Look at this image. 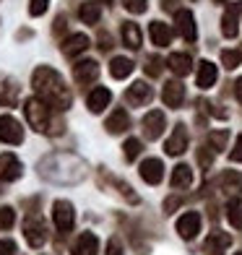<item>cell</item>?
I'll list each match as a JSON object with an SVG mask.
<instances>
[{
	"label": "cell",
	"mask_w": 242,
	"mask_h": 255,
	"mask_svg": "<svg viewBox=\"0 0 242 255\" xmlns=\"http://www.w3.org/2000/svg\"><path fill=\"white\" fill-rule=\"evenodd\" d=\"M229 245H232V237L227 235V232H219V229H214L209 237H206V253L209 255H224L227 250H229Z\"/></svg>",
	"instance_id": "6"
},
{
	"label": "cell",
	"mask_w": 242,
	"mask_h": 255,
	"mask_svg": "<svg viewBox=\"0 0 242 255\" xmlns=\"http://www.w3.org/2000/svg\"><path fill=\"white\" fill-rule=\"evenodd\" d=\"M141 177L148 182V185H159L161 177H164V164L159 159H146L141 164Z\"/></svg>",
	"instance_id": "13"
},
{
	"label": "cell",
	"mask_w": 242,
	"mask_h": 255,
	"mask_svg": "<svg viewBox=\"0 0 242 255\" xmlns=\"http://www.w3.org/2000/svg\"><path fill=\"white\" fill-rule=\"evenodd\" d=\"M122 5L130 10V13H143L146 5H148V0H122Z\"/></svg>",
	"instance_id": "35"
},
{
	"label": "cell",
	"mask_w": 242,
	"mask_h": 255,
	"mask_svg": "<svg viewBox=\"0 0 242 255\" xmlns=\"http://www.w3.org/2000/svg\"><path fill=\"white\" fill-rule=\"evenodd\" d=\"M52 219H55V227L63 232H71L73 229V206L68 203V201H55V206H52Z\"/></svg>",
	"instance_id": "3"
},
{
	"label": "cell",
	"mask_w": 242,
	"mask_h": 255,
	"mask_svg": "<svg viewBox=\"0 0 242 255\" xmlns=\"http://www.w3.org/2000/svg\"><path fill=\"white\" fill-rule=\"evenodd\" d=\"M16 86L13 84H5L3 89H0V104H5V107H13L16 104Z\"/></svg>",
	"instance_id": "31"
},
{
	"label": "cell",
	"mask_w": 242,
	"mask_h": 255,
	"mask_svg": "<svg viewBox=\"0 0 242 255\" xmlns=\"http://www.w3.org/2000/svg\"><path fill=\"white\" fill-rule=\"evenodd\" d=\"M177 232H180V237H185V240H193L195 235L201 232V216L195 214V211H188V214H182L177 219Z\"/></svg>",
	"instance_id": "7"
},
{
	"label": "cell",
	"mask_w": 242,
	"mask_h": 255,
	"mask_svg": "<svg viewBox=\"0 0 242 255\" xmlns=\"http://www.w3.org/2000/svg\"><path fill=\"white\" fill-rule=\"evenodd\" d=\"M180 206V198H169L167 203H164V208H167V214H172V208H177Z\"/></svg>",
	"instance_id": "43"
},
{
	"label": "cell",
	"mask_w": 242,
	"mask_h": 255,
	"mask_svg": "<svg viewBox=\"0 0 242 255\" xmlns=\"http://www.w3.org/2000/svg\"><path fill=\"white\" fill-rule=\"evenodd\" d=\"M107 255H122V253H120V245H118V240H112V242H110Z\"/></svg>",
	"instance_id": "42"
},
{
	"label": "cell",
	"mask_w": 242,
	"mask_h": 255,
	"mask_svg": "<svg viewBox=\"0 0 242 255\" xmlns=\"http://www.w3.org/2000/svg\"><path fill=\"white\" fill-rule=\"evenodd\" d=\"M47 3H50V0H31L29 13H31V16H42L44 10H47Z\"/></svg>",
	"instance_id": "36"
},
{
	"label": "cell",
	"mask_w": 242,
	"mask_h": 255,
	"mask_svg": "<svg viewBox=\"0 0 242 255\" xmlns=\"http://www.w3.org/2000/svg\"><path fill=\"white\" fill-rule=\"evenodd\" d=\"M216 3H224V0H216Z\"/></svg>",
	"instance_id": "45"
},
{
	"label": "cell",
	"mask_w": 242,
	"mask_h": 255,
	"mask_svg": "<svg viewBox=\"0 0 242 255\" xmlns=\"http://www.w3.org/2000/svg\"><path fill=\"white\" fill-rule=\"evenodd\" d=\"M122 148H125V159H128V161H133L138 154H141V141H138V138H128Z\"/></svg>",
	"instance_id": "33"
},
{
	"label": "cell",
	"mask_w": 242,
	"mask_h": 255,
	"mask_svg": "<svg viewBox=\"0 0 242 255\" xmlns=\"http://www.w3.org/2000/svg\"><path fill=\"white\" fill-rule=\"evenodd\" d=\"M219 185H222V190H227V193H240L242 190V175H240V172H235V169H229V172H224V175H222Z\"/></svg>",
	"instance_id": "24"
},
{
	"label": "cell",
	"mask_w": 242,
	"mask_h": 255,
	"mask_svg": "<svg viewBox=\"0 0 242 255\" xmlns=\"http://www.w3.org/2000/svg\"><path fill=\"white\" fill-rule=\"evenodd\" d=\"M227 219H229V224L232 227H242V201L235 198V201H229L227 203Z\"/></svg>",
	"instance_id": "29"
},
{
	"label": "cell",
	"mask_w": 242,
	"mask_h": 255,
	"mask_svg": "<svg viewBox=\"0 0 242 255\" xmlns=\"http://www.w3.org/2000/svg\"><path fill=\"white\" fill-rule=\"evenodd\" d=\"M175 21H177V31L180 37L185 42H195V37H198V31H195V18L190 10H177L175 13Z\"/></svg>",
	"instance_id": "8"
},
{
	"label": "cell",
	"mask_w": 242,
	"mask_h": 255,
	"mask_svg": "<svg viewBox=\"0 0 242 255\" xmlns=\"http://www.w3.org/2000/svg\"><path fill=\"white\" fill-rule=\"evenodd\" d=\"M21 177V164L13 154H0V180L13 182Z\"/></svg>",
	"instance_id": "10"
},
{
	"label": "cell",
	"mask_w": 242,
	"mask_h": 255,
	"mask_svg": "<svg viewBox=\"0 0 242 255\" xmlns=\"http://www.w3.org/2000/svg\"><path fill=\"white\" fill-rule=\"evenodd\" d=\"M24 112H26V120L31 123L34 130H39V133L50 130V128H47V123H50V112H47V107H44V102H39V99H29V102L24 104Z\"/></svg>",
	"instance_id": "2"
},
{
	"label": "cell",
	"mask_w": 242,
	"mask_h": 255,
	"mask_svg": "<svg viewBox=\"0 0 242 255\" xmlns=\"http://www.w3.org/2000/svg\"><path fill=\"white\" fill-rule=\"evenodd\" d=\"M89 47V37L86 34H71L65 42H63V55L65 57H76V55H81Z\"/></svg>",
	"instance_id": "17"
},
{
	"label": "cell",
	"mask_w": 242,
	"mask_h": 255,
	"mask_svg": "<svg viewBox=\"0 0 242 255\" xmlns=\"http://www.w3.org/2000/svg\"><path fill=\"white\" fill-rule=\"evenodd\" d=\"M16 222V214H13V208H0V229H10Z\"/></svg>",
	"instance_id": "34"
},
{
	"label": "cell",
	"mask_w": 242,
	"mask_h": 255,
	"mask_svg": "<svg viewBox=\"0 0 242 255\" xmlns=\"http://www.w3.org/2000/svg\"><path fill=\"white\" fill-rule=\"evenodd\" d=\"M148 34H151V42L156 47H167L169 39H172V31L167 24H161V21H151V26H148Z\"/></svg>",
	"instance_id": "19"
},
{
	"label": "cell",
	"mask_w": 242,
	"mask_h": 255,
	"mask_svg": "<svg viewBox=\"0 0 242 255\" xmlns=\"http://www.w3.org/2000/svg\"><path fill=\"white\" fill-rule=\"evenodd\" d=\"M227 141H229V133H227V130H214V133H209V146L214 148V151H224Z\"/></svg>",
	"instance_id": "30"
},
{
	"label": "cell",
	"mask_w": 242,
	"mask_h": 255,
	"mask_svg": "<svg viewBox=\"0 0 242 255\" xmlns=\"http://www.w3.org/2000/svg\"><path fill=\"white\" fill-rule=\"evenodd\" d=\"M185 148H188V130H185V125H175V130H172V135L167 138V146H164V151L169 156H180V154H185Z\"/></svg>",
	"instance_id": "4"
},
{
	"label": "cell",
	"mask_w": 242,
	"mask_h": 255,
	"mask_svg": "<svg viewBox=\"0 0 242 255\" xmlns=\"http://www.w3.org/2000/svg\"><path fill=\"white\" fill-rule=\"evenodd\" d=\"M240 13H242V3H232L227 8V13H224V18H222V31H224V37H237V18H240Z\"/></svg>",
	"instance_id": "14"
},
{
	"label": "cell",
	"mask_w": 242,
	"mask_h": 255,
	"mask_svg": "<svg viewBox=\"0 0 242 255\" xmlns=\"http://www.w3.org/2000/svg\"><path fill=\"white\" fill-rule=\"evenodd\" d=\"M122 39H125V44H128L130 50H138L141 47V29H138L133 21L122 24Z\"/></svg>",
	"instance_id": "27"
},
{
	"label": "cell",
	"mask_w": 242,
	"mask_h": 255,
	"mask_svg": "<svg viewBox=\"0 0 242 255\" xmlns=\"http://www.w3.org/2000/svg\"><path fill=\"white\" fill-rule=\"evenodd\" d=\"M0 141H5V143H21L24 141V130H21V125L10 118V115L0 118Z\"/></svg>",
	"instance_id": "5"
},
{
	"label": "cell",
	"mask_w": 242,
	"mask_h": 255,
	"mask_svg": "<svg viewBox=\"0 0 242 255\" xmlns=\"http://www.w3.org/2000/svg\"><path fill=\"white\" fill-rule=\"evenodd\" d=\"M99 253V240L97 235H91V232H84L76 245H73V255H97Z\"/></svg>",
	"instance_id": "16"
},
{
	"label": "cell",
	"mask_w": 242,
	"mask_h": 255,
	"mask_svg": "<svg viewBox=\"0 0 242 255\" xmlns=\"http://www.w3.org/2000/svg\"><path fill=\"white\" fill-rule=\"evenodd\" d=\"M148 99H151V86H146L143 81H135V84L125 91V102L133 104V107H141Z\"/></svg>",
	"instance_id": "11"
},
{
	"label": "cell",
	"mask_w": 242,
	"mask_h": 255,
	"mask_svg": "<svg viewBox=\"0 0 242 255\" xmlns=\"http://www.w3.org/2000/svg\"><path fill=\"white\" fill-rule=\"evenodd\" d=\"M78 16L84 24H99V16H102V8L99 3H84L78 8Z\"/></svg>",
	"instance_id": "28"
},
{
	"label": "cell",
	"mask_w": 242,
	"mask_h": 255,
	"mask_svg": "<svg viewBox=\"0 0 242 255\" xmlns=\"http://www.w3.org/2000/svg\"><path fill=\"white\" fill-rule=\"evenodd\" d=\"M229 156H232V161H240V164H242V135L237 138V143H235V151L229 154Z\"/></svg>",
	"instance_id": "39"
},
{
	"label": "cell",
	"mask_w": 242,
	"mask_h": 255,
	"mask_svg": "<svg viewBox=\"0 0 242 255\" xmlns=\"http://www.w3.org/2000/svg\"><path fill=\"white\" fill-rule=\"evenodd\" d=\"M31 84H34V89H37V94L42 97V102L52 104V107H57V110L71 107V94H68L60 73L52 71V68H47V65L37 68L34 76H31Z\"/></svg>",
	"instance_id": "1"
},
{
	"label": "cell",
	"mask_w": 242,
	"mask_h": 255,
	"mask_svg": "<svg viewBox=\"0 0 242 255\" xmlns=\"http://www.w3.org/2000/svg\"><path fill=\"white\" fill-rule=\"evenodd\" d=\"M105 3H110V0H105Z\"/></svg>",
	"instance_id": "47"
},
{
	"label": "cell",
	"mask_w": 242,
	"mask_h": 255,
	"mask_svg": "<svg viewBox=\"0 0 242 255\" xmlns=\"http://www.w3.org/2000/svg\"><path fill=\"white\" fill-rule=\"evenodd\" d=\"M167 65L172 68V73L188 76V73H190V68H193V60H190V55H185V52H175V55H169Z\"/></svg>",
	"instance_id": "20"
},
{
	"label": "cell",
	"mask_w": 242,
	"mask_h": 255,
	"mask_svg": "<svg viewBox=\"0 0 242 255\" xmlns=\"http://www.w3.org/2000/svg\"><path fill=\"white\" fill-rule=\"evenodd\" d=\"M235 94H237V102H242V78H237V84H235Z\"/></svg>",
	"instance_id": "44"
},
{
	"label": "cell",
	"mask_w": 242,
	"mask_h": 255,
	"mask_svg": "<svg viewBox=\"0 0 242 255\" xmlns=\"http://www.w3.org/2000/svg\"><path fill=\"white\" fill-rule=\"evenodd\" d=\"M13 253H16L13 240H0V255H13Z\"/></svg>",
	"instance_id": "38"
},
{
	"label": "cell",
	"mask_w": 242,
	"mask_h": 255,
	"mask_svg": "<svg viewBox=\"0 0 242 255\" xmlns=\"http://www.w3.org/2000/svg\"><path fill=\"white\" fill-rule=\"evenodd\" d=\"M161 99H164L167 107L177 110L182 104V99H185V89H182L180 81H169V84L164 86V91H161Z\"/></svg>",
	"instance_id": "12"
},
{
	"label": "cell",
	"mask_w": 242,
	"mask_h": 255,
	"mask_svg": "<svg viewBox=\"0 0 242 255\" xmlns=\"http://www.w3.org/2000/svg\"><path fill=\"white\" fill-rule=\"evenodd\" d=\"M143 133L146 138H151V141H156V138L164 133V112H159V110H151L143 118Z\"/></svg>",
	"instance_id": "9"
},
{
	"label": "cell",
	"mask_w": 242,
	"mask_h": 255,
	"mask_svg": "<svg viewBox=\"0 0 242 255\" xmlns=\"http://www.w3.org/2000/svg\"><path fill=\"white\" fill-rule=\"evenodd\" d=\"M110 73L112 78H125L133 73V60H128V57H115V60L110 63Z\"/></svg>",
	"instance_id": "26"
},
{
	"label": "cell",
	"mask_w": 242,
	"mask_h": 255,
	"mask_svg": "<svg viewBox=\"0 0 242 255\" xmlns=\"http://www.w3.org/2000/svg\"><path fill=\"white\" fill-rule=\"evenodd\" d=\"M214 81H216V65L209 63V60H203L198 65V86L209 89V86H214Z\"/></svg>",
	"instance_id": "23"
},
{
	"label": "cell",
	"mask_w": 242,
	"mask_h": 255,
	"mask_svg": "<svg viewBox=\"0 0 242 255\" xmlns=\"http://www.w3.org/2000/svg\"><path fill=\"white\" fill-rule=\"evenodd\" d=\"M235 255H242V253H235Z\"/></svg>",
	"instance_id": "46"
},
{
	"label": "cell",
	"mask_w": 242,
	"mask_h": 255,
	"mask_svg": "<svg viewBox=\"0 0 242 255\" xmlns=\"http://www.w3.org/2000/svg\"><path fill=\"white\" fill-rule=\"evenodd\" d=\"M172 188H188V185L193 182V169L188 167V164H177L175 169H172Z\"/></svg>",
	"instance_id": "22"
},
{
	"label": "cell",
	"mask_w": 242,
	"mask_h": 255,
	"mask_svg": "<svg viewBox=\"0 0 242 255\" xmlns=\"http://www.w3.org/2000/svg\"><path fill=\"white\" fill-rule=\"evenodd\" d=\"M110 99H112V94H110L105 86H99V89H94V91L89 94V110H91V112H102V110L110 104Z\"/></svg>",
	"instance_id": "21"
},
{
	"label": "cell",
	"mask_w": 242,
	"mask_h": 255,
	"mask_svg": "<svg viewBox=\"0 0 242 255\" xmlns=\"http://www.w3.org/2000/svg\"><path fill=\"white\" fill-rule=\"evenodd\" d=\"M128 125H130V120H128V115H125V110H115L110 115V120H107L105 128H107L110 133H122Z\"/></svg>",
	"instance_id": "25"
},
{
	"label": "cell",
	"mask_w": 242,
	"mask_h": 255,
	"mask_svg": "<svg viewBox=\"0 0 242 255\" xmlns=\"http://www.w3.org/2000/svg\"><path fill=\"white\" fill-rule=\"evenodd\" d=\"M146 73L148 76H159L161 73V57H148V65H146Z\"/></svg>",
	"instance_id": "37"
},
{
	"label": "cell",
	"mask_w": 242,
	"mask_h": 255,
	"mask_svg": "<svg viewBox=\"0 0 242 255\" xmlns=\"http://www.w3.org/2000/svg\"><path fill=\"white\" fill-rule=\"evenodd\" d=\"M222 63L229 68V71H232V68H237L242 63V52L240 50H224L222 52Z\"/></svg>",
	"instance_id": "32"
},
{
	"label": "cell",
	"mask_w": 242,
	"mask_h": 255,
	"mask_svg": "<svg viewBox=\"0 0 242 255\" xmlns=\"http://www.w3.org/2000/svg\"><path fill=\"white\" fill-rule=\"evenodd\" d=\"M198 161H201V164H203V167H209V164H211V161H214V156H211L209 151H206V148H201V151H198Z\"/></svg>",
	"instance_id": "41"
},
{
	"label": "cell",
	"mask_w": 242,
	"mask_h": 255,
	"mask_svg": "<svg viewBox=\"0 0 242 255\" xmlns=\"http://www.w3.org/2000/svg\"><path fill=\"white\" fill-rule=\"evenodd\" d=\"M73 76H76L78 84H91V81H97V76H99V65H97L94 60L78 63L76 71H73Z\"/></svg>",
	"instance_id": "18"
},
{
	"label": "cell",
	"mask_w": 242,
	"mask_h": 255,
	"mask_svg": "<svg viewBox=\"0 0 242 255\" xmlns=\"http://www.w3.org/2000/svg\"><path fill=\"white\" fill-rule=\"evenodd\" d=\"M24 237L31 248H42L44 240H47V232H44V224L42 222H26L24 224Z\"/></svg>",
	"instance_id": "15"
},
{
	"label": "cell",
	"mask_w": 242,
	"mask_h": 255,
	"mask_svg": "<svg viewBox=\"0 0 242 255\" xmlns=\"http://www.w3.org/2000/svg\"><path fill=\"white\" fill-rule=\"evenodd\" d=\"M110 47H112V37H110V34H99V50L105 52Z\"/></svg>",
	"instance_id": "40"
}]
</instances>
